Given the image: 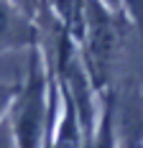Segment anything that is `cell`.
Wrapping results in <instances>:
<instances>
[{"mask_svg":"<svg viewBox=\"0 0 143 148\" xmlns=\"http://www.w3.org/2000/svg\"><path fill=\"white\" fill-rule=\"evenodd\" d=\"M87 44V66H89V82L97 89L105 87L110 69H113L115 49H118V31L107 5L100 0H85V33Z\"/></svg>","mask_w":143,"mask_h":148,"instance_id":"cell-1","label":"cell"},{"mask_svg":"<svg viewBox=\"0 0 143 148\" xmlns=\"http://www.w3.org/2000/svg\"><path fill=\"white\" fill-rule=\"evenodd\" d=\"M10 28H13V18H10V10L0 3V38L10 36Z\"/></svg>","mask_w":143,"mask_h":148,"instance_id":"cell-6","label":"cell"},{"mask_svg":"<svg viewBox=\"0 0 143 148\" xmlns=\"http://www.w3.org/2000/svg\"><path fill=\"white\" fill-rule=\"evenodd\" d=\"M10 102V89L8 87H0V112L5 110V105Z\"/></svg>","mask_w":143,"mask_h":148,"instance_id":"cell-7","label":"cell"},{"mask_svg":"<svg viewBox=\"0 0 143 148\" xmlns=\"http://www.w3.org/2000/svg\"><path fill=\"white\" fill-rule=\"evenodd\" d=\"M46 125V79L38 56L31 59L28 82L23 89V97L18 105V118H15V140L18 148H38L43 138Z\"/></svg>","mask_w":143,"mask_h":148,"instance_id":"cell-2","label":"cell"},{"mask_svg":"<svg viewBox=\"0 0 143 148\" xmlns=\"http://www.w3.org/2000/svg\"><path fill=\"white\" fill-rule=\"evenodd\" d=\"M89 148H118V146H115L113 105H110V102H107V107H105V115H102L100 125H97V133H95V140L89 143Z\"/></svg>","mask_w":143,"mask_h":148,"instance_id":"cell-4","label":"cell"},{"mask_svg":"<svg viewBox=\"0 0 143 148\" xmlns=\"http://www.w3.org/2000/svg\"><path fill=\"white\" fill-rule=\"evenodd\" d=\"M64 118H61V125H59L56 140H54V148H82V135H79V128H82V120H79V112L72 102L69 92L64 89Z\"/></svg>","mask_w":143,"mask_h":148,"instance_id":"cell-3","label":"cell"},{"mask_svg":"<svg viewBox=\"0 0 143 148\" xmlns=\"http://www.w3.org/2000/svg\"><path fill=\"white\" fill-rule=\"evenodd\" d=\"M102 5H110V8H113V5H118V3H120V0H100Z\"/></svg>","mask_w":143,"mask_h":148,"instance_id":"cell-9","label":"cell"},{"mask_svg":"<svg viewBox=\"0 0 143 148\" xmlns=\"http://www.w3.org/2000/svg\"><path fill=\"white\" fill-rule=\"evenodd\" d=\"M15 3H18V5H21L23 10H28V8H31V3H33V0H15Z\"/></svg>","mask_w":143,"mask_h":148,"instance_id":"cell-8","label":"cell"},{"mask_svg":"<svg viewBox=\"0 0 143 148\" xmlns=\"http://www.w3.org/2000/svg\"><path fill=\"white\" fill-rule=\"evenodd\" d=\"M125 5H128V10H130L133 23L138 26V31H141V36H143V0H125Z\"/></svg>","mask_w":143,"mask_h":148,"instance_id":"cell-5","label":"cell"}]
</instances>
